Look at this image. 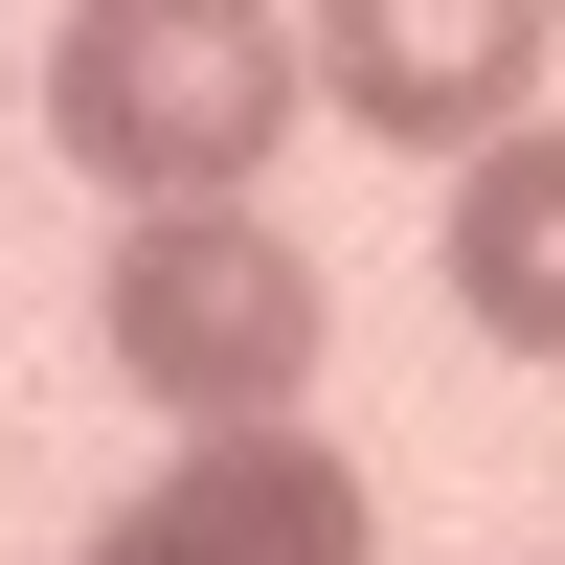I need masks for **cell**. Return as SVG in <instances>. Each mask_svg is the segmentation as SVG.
Instances as JSON below:
<instances>
[{
	"mask_svg": "<svg viewBox=\"0 0 565 565\" xmlns=\"http://www.w3.org/2000/svg\"><path fill=\"white\" fill-rule=\"evenodd\" d=\"M295 68L317 45L271 23V0H68L45 136H68L114 204H249V159L295 136Z\"/></svg>",
	"mask_w": 565,
	"mask_h": 565,
	"instance_id": "cell-1",
	"label": "cell"
},
{
	"mask_svg": "<svg viewBox=\"0 0 565 565\" xmlns=\"http://www.w3.org/2000/svg\"><path fill=\"white\" fill-rule=\"evenodd\" d=\"M90 340H114L181 430H249V407L317 385V249H295L271 204H136V226H114V295H90Z\"/></svg>",
	"mask_w": 565,
	"mask_h": 565,
	"instance_id": "cell-2",
	"label": "cell"
},
{
	"mask_svg": "<svg viewBox=\"0 0 565 565\" xmlns=\"http://www.w3.org/2000/svg\"><path fill=\"white\" fill-rule=\"evenodd\" d=\"M90 565H385V521L295 407H249V430H181V476H136L90 521Z\"/></svg>",
	"mask_w": 565,
	"mask_h": 565,
	"instance_id": "cell-3",
	"label": "cell"
},
{
	"mask_svg": "<svg viewBox=\"0 0 565 565\" xmlns=\"http://www.w3.org/2000/svg\"><path fill=\"white\" fill-rule=\"evenodd\" d=\"M543 45H565V0H317V90H340L362 136H521V90H543Z\"/></svg>",
	"mask_w": 565,
	"mask_h": 565,
	"instance_id": "cell-4",
	"label": "cell"
},
{
	"mask_svg": "<svg viewBox=\"0 0 565 565\" xmlns=\"http://www.w3.org/2000/svg\"><path fill=\"white\" fill-rule=\"evenodd\" d=\"M452 317L521 340V362H565V136L543 114L476 136V181H452Z\"/></svg>",
	"mask_w": 565,
	"mask_h": 565,
	"instance_id": "cell-5",
	"label": "cell"
}]
</instances>
